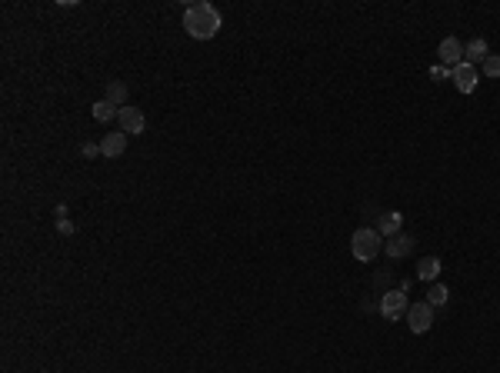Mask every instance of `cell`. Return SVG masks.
Wrapping results in <instances>:
<instances>
[{
    "mask_svg": "<svg viewBox=\"0 0 500 373\" xmlns=\"http://www.w3.org/2000/svg\"><path fill=\"white\" fill-rule=\"evenodd\" d=\"M437 277H440V257H424V260L417 264V280L437 284Z\"/></svg>",
    "mask_w": 500,
    "mask_h": 373,
    "instance_id": "obj_11",
    "label": "cell"
},
{
    "mask_svg": "<svg viewBox=\"0 0 500 373\" xmlns=\"http://www.w3.org/2000/svg\"><path fill=\"white\" fill-rule=\"evenodd\" d=\"M350 250H354V257H357L361 264H370V260L384 250V237L377 234V227H361V230H354Z\"/></svg>",
    "mask_w": 500,
    "mask_h": 373,
    "instance_id": "obj_2",
    "label": "cell"
},
{
    "mask_svg": "<svg viewBox=\"0 0 500 373\" xmlns=\"http://www.w3.org/2000/svg\"><path fill=\"white\" fill-rule=\"evenodd\" d=\"M224 27V17L220 10L207 3V0H197V3H187L183 7V30L194 37V40H211L217 37V30Z\"/></svg>",
    "mask_w": 500,
    "mask_h": 373,
    "instance_id": "obj_1",
    "label": "cell"
},
{
    "mask_svg": "<svg viewBox=\"0 0 500 373\" xmlns=\"http://www.w3.org/2000/svg\"><path fill=\"white\" fill-rule=\"evenodd\" d=\"M447 297H450V290H447L444 284H430V290H427V303H430V307L447 303Z\"/></svg>",
    "mask_w": 500,
    "mask_h": 373,
    "instance_id": "obj_15",
    "label": "cell"
},
{
    "mask_svg": "<svg viewBox=\"0 0 500 373\" xmlns=\"http://www.w3.org/2000/svg\"><path fill=\"white\" fill-rule=\"evenodd\" d=\"M430 77H434V80H444V77L450 80V70H447V67H434V70H430Z\"/></svg>",
    "mask_w": 500,
    "mask_h": 373,
    "instance_id": "obj_17",
    "label": "cell"
},
{
    "mask_svg": "<svg viewBox=\"0 0 500 373\" xmlns=\"http://www.w3.org/2000/svg\"><path fill=\"white\" fill-rule=\"evenodd\" d=\"M407 323H410V330H414V333H427V330L434 327V307H430L427 300H421V303H410Z\"/></svg>",
    "mask_w": 500,
    "mask_h": 373,
    "instance_id": "obj_4",
    "label": "cell"
},
{
    "mask_svg": "<svg viewBox=\"0 0 500 373\" xmlns=\"http://www.w3.org/2000/svg\"><path fill=\"white\" fill-rule=\"evenodd\" d=\"M437 54H440V67H447V70H454V67H460V63H464V44H460L457 37L440 40Z\"/></svg>",
    "mask_w": 500,
    "mask_h": 373,
    "instance_id": "obj_6",
    "label": "cell"
},
{
    "mask_svg": "<svg viewBox=\"0 0 500 373\" xmlns=\"http://www.w3.org/2000/svg\"><path fill=\"white\" fill-rule=\"evenodd\" d=\"M117 120H121V130L123 134H144V127H147V117H144V110L140 107H121V114H117Z\"/></svg>",
    "mask_w": 500,
    "mask_h": 373,
    "instance_id": "obj_7",
    "label": "cell"
},
{
    "mask_svg": "<svg viewBox=\"0 0 500 373\" xmlns=\"http://www.w3.org/2000/svg\"><path fill=\"white\" fill-rule=\"evenodd\" d=\"M400 213L397 210H387V213H380V224H377V234L380 237H394V234H400Z\"/></svg>",
    "mask_w": 500,
    "mask_h": 373,
    "instance_id": "obj_12",
    "label": "cell"
},
{
    "mask_svg": "<svg viewBox=\"0 0 500 373\" xmlns=\"http://www.w3.org/2000/svg\"><path fill=\"white\" fill-rule=\"evenodd\" d=\"M107 100L114 107H127V87H123L121 80H110V84H107Z\"/></svg>",
    "mask_w": 500,
    "mask_h": 373,
    "instance_id": "obj_14",
    "label": "cell"
},
{
    "mask_svg": "<svg viewBox=\"0 0 500 373\" xmlns=\"http://www.w3.org/2000/svg\"><path fill=\"white\" fill-rule=\"evenodd\" d=\"M97 153H100L97 144H84V157H97Z\"/></svg>",
    "mask_w": 500,
    "mask_h": 373,
    "instance_id": "obj_18",
    "label": "cell"
},
{
    "mask_svg": "<svg viewBox=\"0 0 500 373\" xmlns=\"http://www.w3.org/2000/svg\"><path fill=\"white\" fill-rule=\"evenodd\" d=\"M407 310H410V303H407V294H404V290H387V294L380 297V317H384V320H400Z\"/></svg>",
    "mask_w": 500,
    "mask_h": 373,
    "instance_id": "obj_3",
    "label": "cell"
},
{
    "mask_svg": "<svg viewBox=\"0 0 500 373\" xmlns=\"http://www.w3.org/2000/svg\"><path fill=\"white\" fill-rule=\"evenodd\" d=\"M450 80L457 84V90H460V93H474V90H477V84H480V74H477V67H474V63H467V60H464L460 67H454V70H450Z\"/></svg>",
    "mask_w": 500,
    "mask_h": 373,
    "instance_id": "obj_5",
    "label": "cell"
},
{
    "mask_svg": "<svg viewBox=\"0 0 500 373\" xmlns=\"http://www.w3.org/2000/svg\"><path fill=\"white\" fill-rule=\"evenodd\" d=\"M123 150H127V134H107L104 140H100V157H107V160H114V157H121Z\"/></svg>",
    "mask_w": 500,
    "mask_h": 373,
    "instance_id": "obj_9",
    "label": "cell"
},
{
    "mask_svg": "<svg viewBox=\"0 0 500 373\" xmlns=\"http://www.w3.org/2000/svg\"><path fill=\"white\" fill-rule=\"evenodd\" d=\"M487 57H490V47H487L484 37H474V40L464 47V60H467V63H474V67H477V63H484Z\"/></svg>",
    "mask_w": 500,
    "mask_h": 373,
    "instance_id": "obj_10",
    "label": "cell"
},
{
    "mask_svg": "<svg viewBox=\"0 0 500 373\" xmlns=\"http://www.w3.org/2000/svg\"><path fill=\"white\" fill-rule=\"evenodd\" d=\"M91 114H93V120H97V123H110V120L121 114V107H114L110 100H97Z\"/></svg>",
    "mask_w": 500,
    "mask_h": 373,
    "instance_id": "obj_13",
    "label": "cell"
},
{
    "mask_svg": "<svg viewBox=\"0 0 500 373\" xmlns=\"http://www.w3.org/2000/svg\"><path fill=\"white\" fill-rule=\"evenodd\" d=\"M384 250H387V257H391V260H404V257L414 254V237L400 230V234H394V237L384 240Z\"/></svg>",
    "mask_w": 500,
    "mask_h": 373,
    "instance_id": "obj_8",
    "label": "cell"
},
{
    "mask_svg": "<svg viewBox=\"0 0 500 373\" xmlns=\"http://www.w3.org/2000/svg\"><path fill=\"white\" fill-rule=\"evenodd\" d=\"M480 67H484V77H494V80H500V54H490V57H487Z\"/></svg>",
    "mask_w": 500,
    "mask_h": 373,
    "instance_id": "obj_16",
    "label": "cell"
}]
</instances>
